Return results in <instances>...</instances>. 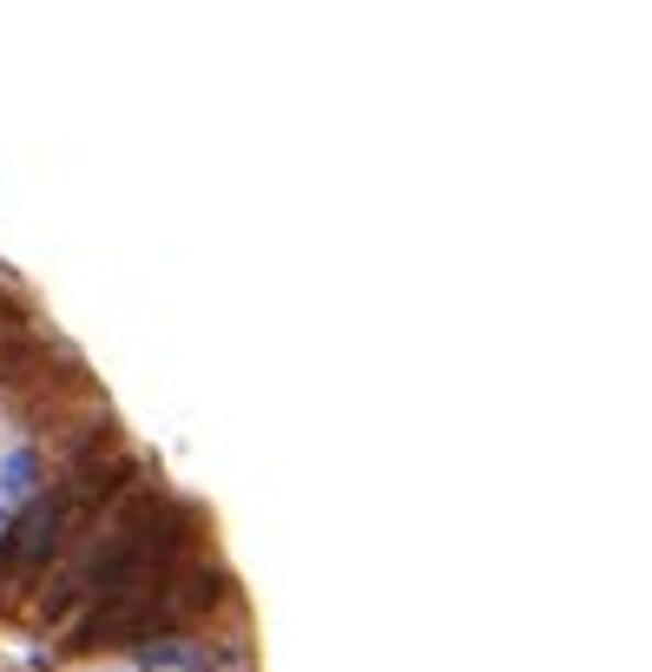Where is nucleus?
Returning <instances> with one entry per match:
<instances>
[{
  "label": "nucleus",
  "instance_id": "obj_1",
  "mask_svg": "<svg viewBox=\"0 0 652 672\" xmlns=\"http://www.w3.org/2000/svg\"><path fill=\"white\" fill-rule=\"evenodd\" d=\"M59 515H66V502H59V495H53V502H33V508H26V521H20V535H13V548H20L26 561L53 554V548H59Z\"/></svg>",
  "mask_w": 652,
  "mask_h": 672
}]
</instances>
